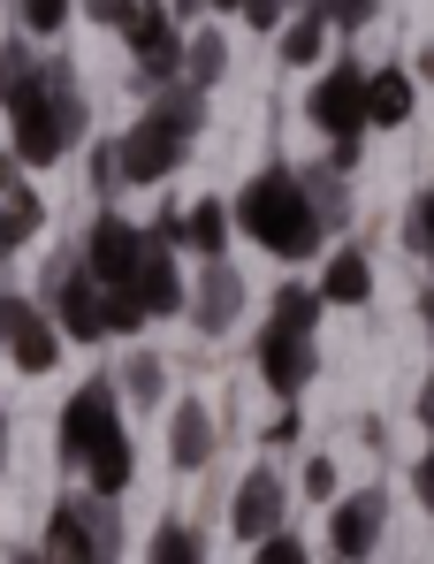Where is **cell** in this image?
Returning a JSON list of instances; mask_svg holds the SVG:
<instances>
[{
  "instance_id": "obj_1",
  "label": "cell",
  "mask_w": 434,
  "mask_h": 564,
  "mask_svg": "<svg viewBox=\"0 0 434 564\" xmlns=\"http://www.w3.org/2000/svg\"><path fill=\"white\" fill-rule=\"evenodd\" d=\"M0 115H8V153L15 169H54L77 153L91 130V99L77 85L69 54H39L31 39L0 46Z\"/></svg>"
},
{
  "instance_id": "obj_2",
  "label": "cell",
  "mask_w": 434,
  "mask_h": 564,
  "mask_svg": "<svg viewBox=\"0 0 434 564\" xmlns=\"http://www.w3.org/2000/svg\"><path fill=\"white\" fill-rule=\"evenodd\" d=\"M206 130V93H191L183 77H175L169 93L145 99V115L115 138V176L130 191L145 184H169L175 169H183V153H191V138Z\"/></svg>"
},
{
  "instance_id": "obj_3",
  "label": "cell",
  "mask_w": 434,
  "mask_h": 564,
  "mask_svg": "<svg viewBox=\"0 0 434 564\" xmlns=\"http://www.w3.org/2000/svg\"><path fill=\"white\" fill-rule=\"evenodd\" d=\"M229 221H237L260 252H274L282 268H297V260H313V252L328 245V229H321L313 198H305V184H297V169H260L252 184L237 191Z\"/></svg>"
},
{
  "instance_id": "obj_4",
  "label": "cell",
  "mask_w": 434,
  "mask_h": 564,
  "mask_svg": "<svg viewBox=\"0 0 434 564\" xmlns=\"http://www.w3.org/2000/svg\"><path fill=\"white\" fill-rule=\"evenodd\" d=\"M39 313L62 328V344H107V290L91 282L85 252H54L39 275Z\"/></svg>"
},
{
  "instance_id": "obj_5",
  "label": "cell",
  "mask_w": 434,
  "mask_h": 564,
  "mask_svg": "<svg viewBox=\"0 0 434 564\" xmlns=\"http://www.w3.org/2000/svg\"><path fill=\"white\" fill-rule=\"evenodd\" d=\"M122 46H130V85L138 93H169L183 77V23L169 15V0H138L130 23H122Z\"/></svg>"
},
{
  "instance_id": "obj_6",
  "label": "cell",
  "mask_w": 434,
  "mask_h": 564,
  "mask_svg": "<svg viewBox=\"0 0 434 564\" xmlns=\"http://www.w3.org/2000/svg\"><path fill=\"white\" fill-rule=\"evenodd\" d=\"M122 427V389L115 381H85L69 404H62V420H54V458L69 473H85V458Z\"/></svg>"
},
{
  "instance_id": "obj_7",
  "label": "cell",
  "mask_w": 434,
  "mask_h": 564,
  "mask_svg": "<svg viewBox=\"0 0 434 564\" xmlns=\"http://www.w3.org/2000/svg\"><path fill=\"white\" fill-rule=\"evenodd\" d=\"M305 122L328 130V145H366V69L358 62L321 69L313 93H305Z\"/></svg>"
},
{
  "instance_id": "obj_8",
  "label": "cell",
  "mask_w": 434,
  "mask_h": 564,
  "mask_svg": "<svg viewBox=\"0 0 434 564\" xmlns=\"http://www.w3.org/2000/svg\"><path fill=\"white\" fill-rule=\"evenodd\" d=\"M77 252H85V268H91L99 290H122V282L138 275V260H145V229H138L130 214H115V206H107V214L85 229V245H77Z\"/></svg>"
},
{
  "instance_id": "obj_9",
  "label": "cell",
  "mask_w": 434,
  "mask_h": 564,
  "mask_svg": "<svg viewBox=\"0 0 434 564\" xmlns=\"http://www.w3.org/2000/svg\"><path fill=\"white\" fill-rule=\"evenodd\" d=\"M282 519H290V488H282V473L274 466H252L237 488H229V527H237V542H274L282 534Z\"/></svg>"
},
{
  "instance_id": "obj_10",
  "label": "cell",
  "mask_w": 434,
  "mask_h": 564,
  "mask_svg": "<svg viewBox=\"0 0 434 564\" xmlns=\"http://www.w3.org/2000/svg\"><path fill=\"white\" fill-rule=\"evenodd\" d=\"M381 534H389V496H381V488H358V496L336 503V519H328V557L366 564L381 550Z\"/></svg>"
},
{
  "instance_id": "obj_11",
  "label": "cell",
  "mask_w": 434,
  "mask_h": 564,
  "mask_svg": "<svg viewBox=\"0 0 434 564\" xmlns=\"http://www.w3.org/2000/svg\"><path fill=\"white\" fill-rule=\"evenodd\" d=\"M0 313H8V359H15V375H54L62 328L39 313V297H8V290H0Z\"/></svg>"
},
{
  "instance_id": "obj_12",
  "label": "cell",
  "mask_w": 434,
  "mask_h": 564,
  "mask_svg": "<svg viewBox=\"0 0 434 564\" xmlns=\"http://www.w3.org/2000/svg\"><path fill=\"white\" fill-rule=\"evenodd\" d=\"M321 375V351H313V336H290V328H260V381L282 397V404H297L305 389Z\"/></svg>"
},
{
  "instance_id": "obj_13",
  "label": "cell",
  "mask_w": 434,
  "mask_h": 564,
  "mask_svg": "<svg viewBox=\"0 0 434 564\" xmlns=\"http://www.w3.org/2000/svg\"><path fill=\"white\" fill-rule=\"evenodd\" d=\"M183 313H191V328H198V336H229V328L245 321V275H237L229 260L198 268V290L183 297Z\"/></svg>"
},
{
  "instance_id": "obj_14",
  "label": "cell",
  "mask_w": 434,
  "mask_h": 564,
  "mask_svg": "<svg viewBox=\"0 0 434 564\" xmlns=\"http://www.w3.org/2000/svg\"><path fill=\"white\" fill-rule=\"evenodd\" d=\"M130 297H138V313L145 321H169V313H183V260H175L169 245H153L145 237V260H138V275L122 282Z\"/></svg>"
},
{
  "instance_id": "obj_15",
  "label": "cell",
  "mask_w": 434,
  "mask_h": 564,
  "mask_svg": "<svg viewBox=\"0 0 434 564\" xmlns=\"http://www.w3.org/2000/svg\"><path fill=\"white\" fill-rule=\"evenodd\" d=\"M214 443H221V435H214V412H206L198 397H183V404L169 412V466L175 473H206L214 466Z\"/></svg>"
},
{
  "instance_id": "obj_16",
  "label": "cell",
  "mask_w": 434,
  "mask_h": 564,
  "mask_svg": "<svg viewBox=\"0 0 434 564\" xmlns=\"http://www.w3.org/2000/svg\"><path fill=\"white\" fill-rule=\"evenodd\" d=\"M39 564H91V519L85 496H62L46 511V534H39Z\"/></svg>"
},
{
  "instance_id": "obj_17",
  "label": "cell",
  "mask_w": 434,
  "mask_h": 564,
  "mask_svg": "<svg viewBox=\"0 0 434 564\" xmlns=\"http://www.w3.org/2000/svg\"><path fill=\"white\" fill-rule=\"evenodd\" d=\"M412 107H420V85H412V69H366V130H404L412 122Z\"/></svg>"
},
{
  "instance_id": "obj_18",
  "label": "cell",
  "mask_w": 434,
  "mask_h": 564,
  "mask_svg": "<svg viewBox=\"0 0 434 564\" xmlns=\"http://www.w3.org/2000/svg\"><path fill=\"white\" fill-rule=\"evenodd\" d=\"M130 480H138V443H130V427H115V435L85 458V488H91V496H107V503H122Z\"/></svg>"
},
{
  "instance_id": "obj_19",
  "label": "cell",
  "mask_w": 434,
  "mask_h": 564,
  "mask_svg": "<svg viewBox=\"0 0 434 564\" xmlns=\"http://www.w3.org/2000/svg\"><path fill=\"white\" fill-rule=\"evenodd\" d=\"M321 305H366L373 297V260L358 252V245H344V252H328V268H321Z\"/></svg>"
},
{
  "instance_id": "obj_20",
  "label": "cell",
  "mask_w": 434,
  "mask_h": 564,
  "mask_svg": "<svg viewBox=\"0 0 434 564\" xmlns=\"http://www.w3.org/2000/svg\"><path fill=\"white\" fill-rule=\"evenodd\" d=\"M39 229H46V198H39L31 184L0 191V268H8V260H15V252H23Z\"/></svg>"
},
{
  "instance_id": "obj_21",
  "label": "cell",
  "mask_w": 434,
  "mask_h": 564,
  "mask_svg": "<svg viewBox=\"0 0 434 564\" xmlns=\"http://www.w3.org/2000/svg\"><path fill=\"white\" fill-rule=\"evenodd\" d=\"M229 229H237V221H229V206H221V198L183 206V252H198L206 268H214V260H229Z\"/></svg>"
},
{
  "instance_id": "obj_22",
  "label": "cell",
  "mask_w": 434,
  "mask_h": 564,
  "mask_svg": "<svg viewBox=\"0 0 434 564\" xmlns=\"http://www.w3.org/2000/svg\"><path fill=\"white\" fill-rule=\"evenodd\" d=\"M221 77H229V39L221 31H183V85L214 93Z\"/></svg>"
},
{
  "instance_id": "obj_23",
  "label": "cell",
  "mask_w": 434,
  "mask_h": 564,
  "mask_svg": "<svg viewBox=\"0 0 434 564\" xmlns=\"http://www.w3.org/2000/svg\"><path fill=\"white\" fill-rule=\"evenodd\" d=\"M274 39H282V62H290V69H313V62L328 54V15L297 0V15H290V23H282Z\"/></svg>"
},
{
  "instance_id": "obj_24",
  "label": "cell",
  "mask_w": 434,
  "mask_h": 564,
  "mask_svg": "<svg viewBox=\"0 0 434 564\" xmlns=\"http://www.w3.org/2000/svg\"><path fill=\"white\" fill-rule=\"evenodd\" d=\"M321 313H328V305H321V290H313V282H282V290H274V305H267V328L313 336V328H321Z\"/></svg>"
},
{
  "instance_id": "obj_25",
  "label": "cell",
  "mask_w": 434,
  "mask_h": 564,
  "mask_svg": "<svg viewBox=\"0 0 434 564\" xmlns=\"http://www.w3.org/2000/svg\"><path fill=\"white\" fill-rule=\"evenodd\" d=\"M145 564H206V527H191V519H161L153 542H145Z\"/></svg>"
},
{
  "instance_id": "obj_26",
  "label": "cell",
  "mask_w": 434,
  "mask_h": 564,
  "mask_svg": "<svg viewBox=\"0 0 434 564\" xmlns=\"http://www.w3.org/2000/svg\"><path fill=\"white\" fill-rule=\"evenodd\" d=\"M297 184H305V198H313V214H321V229H344L350 221V191H344V176L321 161V169H297Z\"/></svg>"
},
{
  "instance_id": "obj_27",
  "label": "cell",
  "mask_w": 434,
  "mask_h": 564,
  "mask_svg": "<svg viewBox=\"0 0 434 564\" xmlns=\"http://www.w3.org/2000/svg\"><path fill=\"white\" fill-rule=\"evenodd\" d=\"M85 519H91V564H122V503L85 496Z\"/></svg>"
},
{
  "instance_id": "obj_28",
  "label": "cell",
  "mask_w": 434,
  "mask_h": 564,
  "mask_svg": "<svg viewBox=\"0 0 434 564\" xmlns=\"http://www.w3.org/2000/svg\"><path fill=\"white\" fill-rule=\"evenodd\" d=\"M404 252L434 275V191H412V206H404Z\"/></svg>"
},
{
  "instance_id": "obj_29",
  "label": "cell",
  "mask_w": 434,
  "mask_h": 564,
  "mask_svg": "<svg viewBox=\"0 0 434 564\" xmlns=\"http://www.w3.org/2000/svg\"><path fill=\"white\" fill-rule=\"evenodd\" d=\"M122 389H130V404H145V412H153V404L169 397V367H161L153 351H130V367H122Z\"/></svg>"
},
{
  "instance_id": "obj_30",
  "label": "cell",
  "mask_w": 434,
  "mask_h": 564,
  "mask_svg": "<svg viewBox=\"0 0 434 564\" xmlns=\"http://www.w3.org/2000/svg\"><path fill=\"white\" fill-rule=\"evenodd\" d=\"M15 15H23V39H62L77 0H15Z\"/></svg>"
},
{
  "instance_id": "obj_31",
  "label": "cell",
  "mask_w": 434,
  "mask_h": 564,
  "mask_svg": "<svg viewBox=\"0 0 434 564\" xmlns=\"http://www.w3.org/2000/svg\"><path fill=\"white\" fill-rule=\"evenodd\" d=\"M252 564H313V557H305V542H297V534L282 527L274 542H260V550H252Z\"/></svg>"
},
{
  "instance_id": "obj_32",
  "label": "cell",
  "mask_w": 434,
  "mask_h": 564,
  "mask_svg": "<svg viewBox=\"0 0 434 564\" xmlns=\"http://www.w3.org/2000/svg\"><path fill=\"white\" fill-rule=\"evenodd\" d=\"M130 8H138V0H77V15H91L99 31H122V23H130Z\"/></svg>"
},
{
  "instance_id": "obj_33",
  "label": "cell",
  "mask_w": 434,
  "mask_h": 564,
  "mask_svg": "<svg viewBox=\"0 0 434 564\" xmlns=\"http://www.w3.org/2000/svg\"><path fill=\"white\" fill-rule=\"evenodd\" d=\"M237 15H245L252 31H282V23H290V0H245Z\"/></svg>"
},
{
  "instance_id": "obj_34",
  "label": "cell",
  "mask_w": 434,
  "mask_h": 564,
  "mask_svg": "<svg viewBox=\"0 0 434 564\" xmlns=\"http://www.w3.org/2000/svg\"><path fill=\"white\" fill-rule=\"evenodd\" d=\"M91 191H99V198H115V191H122V176H115V145H99V153H91Z\"/></svg>"
},
{
  "instance_id": "obj_35",
  "label": "cell",
  "mask_w": 434,
  "mask_h": 564,
  "mask_svg": "<svg viewBox=\"0 0 434 564\" xmlns=\"http://www.w3.org/2000/svg\"><path fill=\"white\" fill-rule=\"evenodd\" d=\"M412 496H420V511L434 519V443L420 451V466H412Z\"/></svg>"
},
{
  "instance_id": "obj_36",
  "label": "cell",
  "mask_w": 434,
  "mask_h": 564,
  "mask_svg": "<svg viewBox=\"0 0 434 564\" xmlns=\"http://www.w3.org/2000/svg\"><path fill=\"white\" fill-rule=\"evenodd\" d=\"M305 496H336V458H305Z\"/></svg>"
},
{
  "instance_id": "obj_37",
  "label": "cell",
  "mask_w": 434,
  "mask_h": 564,
  "mask_svg": "<svg viewBox=\"0 0 434 564\" xmlns=\"http://www.w3.org/2000/svg\"><path fill=\"white\" fill-rule=\"evenodd\" d=\"M267 443H274V451H282V443H297V404H282V412L267 420Z\"/></svg>"
},
{
  "instance_id": "obj_38",
  "label": "cell",
  "mask_w": 434,
  "mask_h": 564,
  "mask_svg": "<svg viewBox=\"0 0 434 564\" xmlns=\"http://www.w3.org/2000/svg\"><path fill=\"white\" fill-rule=\"evenodd\" d=\"M420 427H427V443H434V367H427V381H420Z\"/></svg>"
},
{
  "instance_id": "obj_39",
  "label": "cell",
  "mask_w": 434,
  "mask_h": 564,
  "mask_svg": "<svg viewBox=\"0 0 434 564\" xmlns=\"http://www.w3.org/2000/svg\"><path fill=\"white\" fill-rule=\"evenodd\" d=\"M23 184V169H15V153H8V138H0V191H15Z\"/></svg>"
},
{
  "instance_id": "obj_40",
  "label": "cell",
  "mask_w": 434,
  "mask_h": 564,
  "mask_svg": "<svg viewBox=\"0 0 434 564\" xmlns=\"http://www.w3.org/2000/svg\"><path fill=\"white\" fill-rule=\"evenodd\" d=\"M169 15H175V23H191V15H206V0H169Z\"/></svg>"
},
{
  "instance_id": "obj_41",
  "label": "cell",
  "mask_w": 434,
  "mask_h": 564,
  "mask_svg": "<svg viewBox=\"0 0 434 564\" xmlns=\"http://www.w3.org/2000/svg\"><path fill=\"white\" fill-rule=\"evenodd\" d=\"M0 564H39V550H0Z\"/></svg>"
},
{
  "instance_id": "obj_42",
  "label": "cell",
  "mask_w": 434,
  "mask_h": 564,
  "mask_svg": "<svg viewBox=\"0 0 434 564\" xmlns=\"http://www.w3.org/2000/svg\"><path fill=\"white\" fill-rule=\"evenodd\" d=\"M0 473H8V404H0Z\"/></svg>"
},
{
  "instance_id": "obj_43",
  "label": "cell",
  "mask_w": 434,
  "mask_h": 564,
  "mask_svg": "<svg viewBox=\"0 0 434 564\" xmlns=\"http://www.w3.org/2000/svg\"><path fill=\"white\" fill-rule=\"evenodd\" d=\"M420 321H427V328H434V290H420Z\"/></svg>"
},
{
  "instance_id": "obj_44",
  "label": "cell",
  "mask_w": 434,
  "mask_h": 564,
  "mask_svg": "<svg viewBox=\"0 0 434 564\" xmlns=\"http://www.w3.org/2000/svg\"><path fill=\"white\" fill-rule=\"evenodd\" d=\"M206 8H221V15H237V8H245V0H206Z\"/></svg>"
},
{
  "instance_id": "obj_45",
  "label": "cell",
  "mask_w": 434,
  "mask_h": 564,
  "mask_svg": "<svg viewBox=\"0 0 434 564\" xmlns=\"http://www.w3.org/2000/svg\"><path fill=\"white\" fill-rule=\"evenodd\" d=\"M420 69H427V85H434V46H427V54H420Z\"/></svg>"
},
{
  "instance_id": "obj_46",
  "label": "cell",
  "mask_w": 434,
  "mask_h": 564,
  "mask_svg": "<svg viewBox=\"0 0 434 564\" xmlns=\"http://www.w3.org/2000/svg\"><path fill=\"white\" fill-rule=\"evenodd\" d=\"M0 351H8V313H0Z\"/></svg>"
},
{
  "instance_id": "obj_47",
  "label": "cell",
  "mask_w": 434,
  "mask_h": 564,
  "mask_svg": "<svg viewBox=\"0 0 434 564\" xmlns=\"http://www.w3.org/2000/svg\"><path fill=\"white\" fill-rule=\"evenodd\" d=\"M427 191H434V184H427Z\"/></svg>"
}]
</instances>
